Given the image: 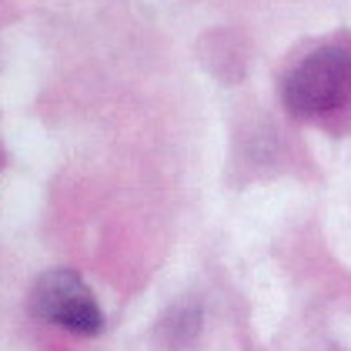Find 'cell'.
I'll return each instance as SVG.
<instances>
[{"mask_svg":"<svg viewBox=\"0 0 351 351\" xmlns=\"http://www.w3.org/2000/svg\"><path fill=\"white\" fill-rule=\"evenodd\" d=\"M351 90V51L341 44L318 47L285 77V104L295 117H324L345 104Z\"/></svg>","mask_w":351,"mask_h":351,"instance_id":"1","label":"cell"},{"mask_svg":"<svg viewBox=\"0 0 351 351\" xmlns=\"http://www.w3.org/2000/svg\"><path fill=\"white\" fill-rule=\"evenodd\" d=\"M34 311L44 322L57 324L74 335H97L104 328V315L90 288L74 271H51L34 288Z\"/></svg>","mask_w":351,"mask_h":351,"instance_id":"2","label":"cell"}]
</instances>
